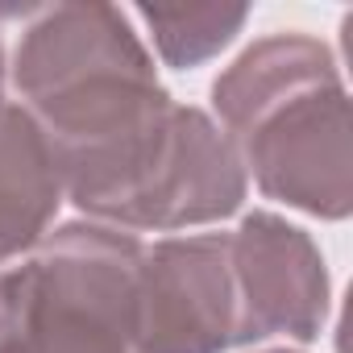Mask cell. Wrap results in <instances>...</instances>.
Here are the masks:
<instances>
[{
    "label": "cell",
    "mask_w": 353,
    "mask_h": 353,
    "mask_svg": "<svg viewBox=\"0 0 353 353\" xmlns=\"http://www.w3.org/2000/svg\"><path fill=\"white\" fill-rule=\"evenodd\" d=\"M133 233L71 221L0 270V353H137Z\"/></svg>",
    "instance_id": "cell-3"
},
{
    "label": "cell",
    "mask_w": 353,
    "mask_h": 353,
    "mask_svg": "<svg viewBox=\"0 0 353 353\" xmlns=\"http://www.w3.org/2000/svg\"><path fill=\"white\" fill-rule=\"evenodd\" d=\"M237 349L229 233L162 237L137 262V353Z\"/></svg>",
    "instance_id": "cell-4"
},
{
    "label": "cell",
    "mask_w": 353,
    "mask_h": 353,
    "mask_svg": "<svg viewBox=\"0 0 353 353\" xmlns=\"http://www.w3.org/2000/svg\"><path fill=\"white\" fill-rule=\"evenodd\" d=\"M0 108H5V50H0Z\"/></svg>",
    "instance_id": "cell-8"
},
{
    "label": "cell",
    "mask_w": 353,
    "mask_h": 353,
    "mask_svg": "<svg viewBox=\"0 0 353 353\" xmlns=\"http://www.w3.org/2000/svg\"><path fill=\"white\" fill-rule=\"evenodd\" d=\"M212 112L266 200L320 221L353 212L349 92L320 38L287 30L245 46L216 75Z\"/></svg>",
    "instance_id": "cell-2"
},
{
    "label": "cell",
    "mask_w": 353,
    "mask_h": 353,
    "mask_svg": "<svg viewBox=\"0 0 353 353\" xmlns=\"http://www.w3.org/2000/svg\"><path fill=\"white\" fill-rule=\"evenodd\" d=\"M63 179L54 154L21 104L0 108V270L26 258L54 225Z\"/></svg>",
    "instance_id": "cell-6"
},
{
    "label": "cell",
    "mask_w": 353,
    "mask_h": 353,
    "mask_svg": "<svg viewBox=\"0 0 353 353\" xmlns=\"http://www.w3.org/2000/svg\"><path fill=\"white\" fill-rule=\"evenodd\" d=\"M13 88L42 129L63 200L88 221L174 233L225 221L245 170L204 108L170 100L129 13L112 5L34 9Z\"/></svg>",
    "instance_id": "cell-1"
},
{
    "label": "cell",
    "mask_w": 353,
    "mask_h": 353,
    "mask_svg": "<svg viewBox=\"0 0 353 353\" xmlns=\"http://www.w3.org/2000/svg\"><path fill=\"white\" fill-rule=\"evenodd\" d=\"M154 50L166 67L192 71L216 59L250 21L245 5H137Z\"/></svg>",
    "instance_id": "cell-7"
},
{
    "label": "cell",
    "mask_w": 353,
    "mask_h": 353,
    "mask_svg": "<svg viewBox=\"0 0 353 353\" xmlns=\"http://www.w3.org/2000/svg\"><path fill=\"white\" fill-rule=\"evenodd\" d=\"M262 353H299V349H262Z\"/></svg>",
    "instance_id": "cell-9"
},
{
    "label": "cell",
    "mask_w": 353,
    "mask_h": 353,
    "mask_svg": "<svg viewBox=\"0 0 353 353\" xmlns=\"http://www.w3.org/2000/svg\"><path fill=\"white\" fill-rule=\"evenodd\" d=\"M237 287V345L266 336L316 341L328 320V266L320 245L279 212H250L229 233Z\"/></svg>",
    "instance_id": "cell-5"
}]
</instances>
